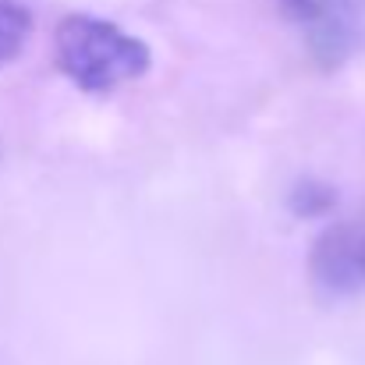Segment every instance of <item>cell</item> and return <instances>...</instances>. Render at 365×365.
<instances>
[{"instance_id": "cell-1", "label": "cell", "mask_w": 365, "mask_h": 365, "mask_svg": "<svg viewBox=\"0 0 365 365\" xmlns=\"http://www.w3.org/2000/svg\"><path fill=\"white\" fill-rule=\"evenodd\" d=\"M57 68L86 93H110L149 71V46L114 21L68 14L53 32Z\"/></svg>"}, {"instance_id": "cell-2", "label": "cell", "mask_w": 365, "mask_h": 365, "mask_svg": "<svg viewBox=\"0 0 365 365\" xmlns=\"http://www.w3.org/2000/svg\"><path fill=\"white\" fill-rule=\"evenodd\" d=\"M305 25L323 68H341L365 50V0H309Z\"/></svg>"}, {"instance_id": "cell-3", "label": "cell", "mask_w": 365, "mask_h": 365, "mask_svg": "<svg viewBox=\"0 0 365 365\" xmlns=\"http://www.w3.org/2000/svg\"><path fill=\"white\" fill-rule=\"evenodd\" d=\"M312 280L330 294H359L365 291V227L337 224L319 235L309 259Z\"/></svg>"}, {"instance_id": "cell-4", "label": "cell", "mask_w": 365, "mask_h": 365, "mask_svg": "<svg viewBox=\"0 0 365 365\" xmlns=\"http://www.w3.org/2000/svg\"><path fill=\"white\" fill-rule=\"evenodd\" d=\"M32 36V14L21 0H0V68L11 64Z\"/></svg>"}, {"instance_id": "cell-5", "label": "cell", "mask_w": 365, "mask_h": 365, "mask_svg": "<svg viewBox=\"0 0 365 365\" xmlns=\"http://www.w3.org/2000/svg\"><path fill=\"white\" fill-rule=\"evenodd\" d=\"M334 202V195H330V188H316V185H302L298 192H294V210L298 213H319V210H327Z\"/></svg>"}]
</instances>
